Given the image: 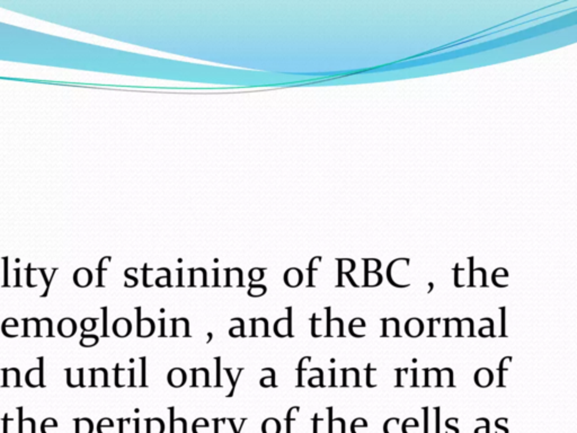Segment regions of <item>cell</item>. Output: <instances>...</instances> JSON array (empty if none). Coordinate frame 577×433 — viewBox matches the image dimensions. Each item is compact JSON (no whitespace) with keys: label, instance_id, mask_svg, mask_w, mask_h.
<instances>
[{"label":"cell","instance_id":"obj_1","mask_svg":"<svg viewBox=\"0 0 577 433\" xmlns=\"http://www.w3.org/2000/svg\"><path fill=\"white\" fill-rule=\"evenodd\" d=\"M326 334L325 337H344V322L341 318H330V307H326Z\"/></svg>","mask_w":577,"mask_h":433},{"label":"cell","instance_id":"obj_2","mask_svg":"<svg viewBox=\"0 0 577 433\" xmlns=\"http://www.w3.org/2000/svg\"><path fill=\"white\" fill-rule=\"evenodd\" d=\"M44 358H39L40 366L36 368H32L28 370L25 375V382L28 387L36 388V387H44L43 379H44Z\"/></svg>","mask_w":577,"mask_h":433},{"label":"cell","instance_id":"obj_3","mask_svg":"<svg viewBox=\"0 0 577 433\" xmlns=\"http://www.w3.org/2000/svg\"><path fill=\"white\" fill-rule=\"evenodd\" d=\"M274 333L278 337H292V308H288V316L278 318L274 323Z\"/></svg>","mask_w":577,"mask_h":433},{"label":"cell","instance_id":"obj_4","mask_svg":"<svg viewBox=\"0 0 577 433\" xmlns=\"http://www.w3.org/2000/svg\"><path fill=\"white\" fill-rule=\"evenodd\" d=\"M133 369H121L118 365L115 367V386L130 387L133 386Z\"/></svg>","mask_w":577,"mask_h":433},{"label":"cell","instance_id":"obj_5","mask_svg":"<svg viewBox=\"0 0 577 433\" xmlns=\"http://www.w3.org/2000/svg\"><path fill=\"white\" fill-rule=\"evenodd\" d=\"M136 310H138V337H151V335L155 333L156 330L155 323H153L152 319L149 317L140 318L141 309L138 308Z\"/></svg>","mask_w":577,"mask_h":433},{"label":"cell","instance_id":"obj_6","mask_svg":"<svg viewBox=\"0 0 577 433\" xmlns=\"http://www.w3.org/2000/svg\"><path fill=\"white\" fill-rule=\"evenodd\" d=\"M3 384L2 387H21V372L17 368L2 369Z\"/></svg>","mask_w":577,"mask_h":433},{"label":"cell","instance_id":"obj_7","mask_svg":"<svg viewBox=\"0 0 577 433\" xmlns=\"http://www.w3.org/2000/svg\"><path fill=\"white\" fill-rule=\"evenodd\" d=\"M112 330H113V333H114L115 337H129V335H130L131 331H132V324L128 318L121 317V318L116 319V321L113 323Z\"/></svg>","mask_w":577,"mask_h":433},{"label":"cell","instance_id":"obj_8","mask_svg":"<svg viewBox=\"0 0 577 433\" xmlns=\"http://www.w3.org/2000/svg\"><path fill=\"white\" fill-rule=\"evenodd\" d=\"M494 382V374L493 371L488 368H482L478 369L475 374V384L480 388H487L489 387Z\"/></svg>","mask_w":577,"mask_h":433},{"label":"cell","instance_id":"obj_9","mask_svg":"<svg viewBox=\"0 0 577 433\" xmlns=\"http://www.w3.org/2000/svg\"><path fill=\"white\" fill-rule=\"evenodd\" d=\"M424 323L419 318H410L405 324V332L409 337H418L424 333Z\"/></svg>","mask_w":577,"mask_h":433},{"label":"cell","instance_id":"obj_10","mask_svg":"<svg viewBox=\"0 0 577 433\" xmlns=\"http://www.w3.org/2000/svg\"><path fill=\"white\" fill-rule=\"evenodd\" d=\"M77 332V324L75 319L70 317H66L61 319L58 324V333L61 335L62 337H74Z\"/></svg>","mask_w":577,"mask_h":433},{"label":"cell","instance_id":"obj_11","mask_svg":"<svg viewBox=\"0 0 577 433\" xmlns=\"http://www.w3.org/2000/svg\"><path fill=\"white\" fill-rule=\"evenodd\" d=\"M284 283L290 288H297L299 287L302 281H304V274L301 271L297 268L289 269L284 273Z\"/></svg>","mask_w":577,"mask_h":433},{"label":"cell","instance_id":"obj_12","mask_svg":"<svg viewBox=\"0 0 577 433\" xmlns=\"http://www.w3.org/2000/svg\"><path fill=\"white\" fill-rule=\"evenodd\" d=\"M168 384L174 388H179L186 383V374L181 368H174L168 372Z\"/></svg>","mask_w":577,"mask_h":433},{"label":"cell","instance_id":"obj_13","mask_svg":"<svg viewBox=\"0 0 577 433\" xmlns=\"http://www.w3.org/2000/svg\"><path fill=\"white\" fill-rule=\"evenodd\" d=\"M108 386V372L105 368L91 369V384L90 387H107Z\"/></svg>","mask_w":577,"mask_h":433},{"label":"cell","instance_id":"obj_14","mask_svg":"<svg viewBox=\"0 0 577 433\" xmlns=\"http://www.w3.org/2000/svg\"><path fill=\"white\" fill-rule=\"evenodd\" d=\"M74 282L79 288H87L92 282V274L86 268L78 269L74 274Z\"/></svg>","mask_w":577,"mask_h":433},{"label":"cell","instance_id":"obj_15","mask_svg":"<svg viewBox=\"0 0 577 433\" xmlns=\"http://www.w3.org/2000/svg\"><path fill=\"white\" fill-rule=\"evenodd\" d=\"M253 332L252 337H268V322L266 318H253Z\"/></svg>","mask_w":577,"mask_h":433},{"label":"cell","instance_id":"obj_16","mask_svg":"<svg viewBox=\"0 0 577 433\" xmlns=\"http://www.w3.org/2000/svg\"><path fill=\"white\" fill-rule=\"evenodd\" d=\"M67 371V384L71 388L84 387V369L72 370L70 368Z\"/></svg>","mask_w":577,"mask_h":433},{"label":"cell","instance_id":"obj_17","mask_svg":"<svg viewBox=\"0 0 577 433\" xmlns=\"http://www.w3.org/2000/svg\"><path fill=\"white\" fill-rule=\"evenodd\" d=\"M172 324H173V331H172V335L173 337H188V321L186 318H173L172 319Z\"/></svg>","mask_w":577,"mask_h":433},{"label":"cell","instance_id":"obj_18","mask_svg":"<svg viewBox=\"0 0 577 433\" xmlns=\"http://www.w3.org/2000/svg\"><path fill=\"white\" fill-rule=\"evenodd\" d=\"M24 334L23 337H39V323L40 319L32 317V318H24Z\"/></svg>","mask_w":577,"mask_h":433},{"label":"cell","instance_id":"obj_19","mask_svg":"<svg viewBox=\"0 0 577 433\" xmlns=\"http://www.w3.org/2000/svg\"><path fill=\"white\" fill-rule=\"evenodd\" d=\"M194 387H208L209 386V371L205 368L193 370V383Z\"/></svg>","mask_w":577,"mask_h":433},{"label":"cell","instance_id":"obj_20","mask_svg":"<svg viewBox=\"0 0 577 433\" xmlns=\"http://www.w3.org/2000/svg\"><path fill=\"white\" fill-rule=\"evenodd\" d=\"M227 283L225 287H231V288H239L243 287V272L240 269H232L228 270L227 272Z\"/></svg>","mask_w":577,"mask_h":433},{"label":"cell","instance_id":"obj_21","mask_svg":"<svg viewBox=\"0 0 577 433\" xmlns=\"http://www.w3.org/2000/svg\"><path fill=\"white\" fill-rule=\"evenodd\" d=\"M189 286L196 287V288L207 286V272H205L204 269L192 270L191 283H189Z\"/></svg>","mask_w":577,"mask_h":433},{"label":"cell","instance_id":"obj_22","mask_svg":"<svg viewBox=\"0 0 577 433\" xmlns=\"http://www.w3.org/2000/svg\"><path fill=\"white\" fill-rule=\"evenodd\" d=\"M53 325H52V321L50 318H42L40 319L39 323V337H53Z\"/></svg>","mask_w":577,"mask_h":433},{"label":"cell","instance_id":"obj_23","mask_svg":"<svg viewBox=\"0 0 577 433\" xmlns=\"http://www.w3.org/2000/svg\"><path fill=\"white\" fill-rule=\"evenodd\" d=\"M512 360H513V358L512 357H505L501 360V363H499V367H498V376H499L498 387H505L506 386L505 383H504V372L508 371V366H510Z\"/></svg>","mask_w":577,"mask_h":433},{"label":"cell","instance_id":"obj_24","mask_svg":"<svg viewBox=\"0 0 577 433\" xmlns=\"http://www.w3.org/2000/svg\"><path fill=\"white\" fill-rule=\"evenodd\" d=\"M99 337L95 334H82V338H80V345L84 347H91L95 346L98 343Z\"/></svg>","mask_w":577,"mask_h":433},{"label":"cell","instance_id":"obj_25","mask_svg":"<svg viewBox=\"0 0 577 433\" xmlns=\"http://www.w3.org/2000/svg\"><path fill=\"white\" fill-rule=\"evenodd\" d=\"M280 423L275 419H267L263 424L264 433H278L280 432Z\"/></svg>","mask_w":577,"mask_h":433},{"label":"cell","instance_id":"obj_26","mask_svg":"<svg viewBox=\"0 0 577 433\" xmlns=\"http://www.w3.org/2000/svg\"><path fill=\"white\" fill-rule=\"evenodd\" d=\"M266 370L268 371L269 376H265V377L261 379V386L264 388L274 387L275 386V371L272 368H266Z\"/></svg>","mask_w":577,"mask_h":433},{"label":"cell","instance_id":"obj_27","mask_svg":"<svg viewBox=\"0 0 577 433\" xmlns=\"http://www.w3.org/2000/svg\"><path fill=\"white\" fill-rule=\"evenodd\" d=\"M267 291V288L263 285H251L248 289V296L253 298H258L264 296Z\"/></svg>","mask_w":577,"mask_h":433},{"label":"cell","instance_id":"obj_28","mask_svg":"<svg viewBox=\"0 0 577 433\" xmlns=\"http://www.w3.org/2000/svg\"><path fill=\"white\" fill-rule=\"evenodd\" d=\"M238 319V324L239 325L237 326H233L231 329L229 330V335L232 337H245V331H244V321L241 318H237Z\"/></svg>","mask_w":577,"mask_h":433},{"label":"cell","instance_id":"obj_29","mask_svg":"<svg viewBox=\"0 0 577 433\" xmlns=\"http://www.w3.org/2000/svg\"><path fill=\"white\" fill-rule=\"evenodd\" d=\"M96 321H97V318H91V317H87V318L83 319L82 323H80L83 333H87V332L94 331L96 329Z\"/></svg>","mask_w":577,"mask_h":433},{"label":"cell","instance_id":"obj_30","mask_svg":"<svg viewBox=\"0 0 577 433\" xmlns=\"http://www.w3.org/2000/svg\"><path fill=\"white\" fill-rule=\"evenodd\" d=\"M264 278V270L254 268L249 271V279L252 282H260Z\"/></svg>","mask_w":577,"mask_h":433},{"label":"cell","instance_id":"obj_31","mask_svg":"<svg viewBox=\"0 0 577 433\" xmlns=\"http://www.w3.org/2000/svg\"><path fill=\"white\" fill-rule=\"evenodd\" d=\"M149 423H150V433H161L163 432V430H164L163 421H160L158 419H153Z\"/></svg>","mask_w":577,"mask_h":433},{"label":"cell","instance_id":"obj_32","mask_svg":"<svg viewBox=\"0 0 577 433\" xmlns=\"http://www.w3.org/2000/svg\"><path fill=\"white\" fill-rule=\"evenodd\" d=\"M501 310V337H506V307H501L499 308Z\"/></svg>","mask_w":577,"mask_h":433},{"label":"cell","instance_id":"obj_33","mask_svg":"<svg viewBox=\"0 0 577 433\" xmlns=\"http://www.w3.org/2000/svg\"><path fill=\"white\" fill-rule=\"evenodd\" d=\"M308 385L312 388L324 387V375H319L318 377H311L308 380Z\"/></svg>","mask_w":577,"mask_h":433},{"label":"cell","instance_id":"obj_34","mask_svg":"<svg viewBox=\"0 0 577 433\" xmlns=\"http://www.w3.org/2000/svg\"><path fill=\"white\" fill-rule=\"evenodd\" d=\"M19 326L21 325H17V326H14V327H8V329H1V332H2V334L7 337H16L19 335Z\"/></svg>","mask_w":577,"mask_h":433},{"label":"cell","instance_id":"obj_35","mask_svg":"<svg viewBox=\"0 0 577 433\" xmlns=\"http://www.w3.org/2000/svg\"><path fill=\"white\" fill-rule=\"evenodd\" d=\"M355 327H362V329H365L366 325H365V322L363 321L362 318H354L352 321L350 322V325H349V332L351 333Z\"/></svg>","mask_w":577,"mask_h":433},{"label":"cell","instance_id":"obj_36","mask_svg":"<svg viewBox=\"0 0 577 433\" xmlns=\"http://www.w3.org/2000/svg\"><path fill=\"white\" fill-rule=\"evenodd\" d=\"M169 285H171V277H169V274L156 279V286L159 287V288H165V287H167Z\"/></svg>","mask_w":577,"mask_h":433},{"label":"cell","instance_id":"obj_37","mask_svg":"<svg viewBox=\"0 0 577 433\" xmlns=\"http://www.w3.org/2000/svg\"><path fill=\"white\" fill-rule=\"evenodd\" d=\"M40 271H41V273H42V275H43V279H44V283H45V291H44V293H42V296H41L42 298H44V297H46V296H47V293H49L50 285H51L52 278H53V277H51L50 279H47V277H46V273H45V270L41 269V270H40Z\"/></svg>","mask_w":577,"mask_h":433},{"label":"cell","instance_id":"obj_38","mask_svg":"<svg viewBox=\"0 0 577 433\" xmlns=\"http://www.w3.org/2000/svg\"><path fill=\"white\" fill-rule=\"evenodd\" d=\"M376 370H377V369H372V367H371L370 363H369V365L366 366V368H365V372H366V379H365V380H366V386L370 387V388H374V387H377V385H372V384H371V372H372V371H376Z\"/></svg>","mask_w":577,"mask_h":433},{"label":"cell","instance_id":"obj_39","mask_svg":"<svg viewBox=\"0 0 577 433\" xmlns=\"http://www.w3.org/2000/svg\"><path fill=\"white\" fill-rule=\"evenodd\" d=\"M80 427V433H89V431H91V422L87 420H84L83 422H80L79 424Z\"/></svg>","mask_w":577,"mask_h":433},{"label":"cell","instance_id":"obj_40","mask_svg":"<svg viewBox=\"0 0 577 433\" xmlns=\"http://www.w3.org/2000/svg\"><path fill=\"white\" fill-rule=\"evenodd\" d=\"M126 277L128 278V281L126 282V285L124 286H126L127 288H133V287H135L136 285H138V279H136L135 277H132L131 274H129L127 272H126Z\"/></svg>","mask_w":577,"mask_h":433},{"label":"cell","instance_id":"obj_41","mask_svg":"<svg viewBox=\"0 0 577 433\" xmlns=\"http://www.w3.org/2000/svg\"><path fill=\"white\" fill-rule=\"evenodd\" d=\"M19 325V323L17 319L15 318H7L3 321L2 325H1V329H8V327H14V326H17Z\"/></svg>","mask_w":577,"mask_h":433},{"label":"cell","instance_id":"obj_42","mask_svg":"<svg viewBox=\"0 0 577 433\" xmlns=\"http://www.w3.org/2000/svg\"><path fill=\"white\" fill-rule=\"evenodd\" d=\"M103 311V337H107V308L106 307H103L102 308Z\"/></svg>","mask_w":577,"mask_h":433},{"label":"cell","instance_id":"obj_43","mask_svg":"<svg viewBox=\"0 0 577 433\" xmlns=\"http://www.w3.org/2000/svg\"><path fill=\"white\" fill-rule=\"evenodd\" d=\"M461 321H462V323H468V324H469V334H468V335H469L470 337H474L475 334H474V321H473V319L469 318V317H466V318L461 319Z\"/></svg>","mask_w":577,"mask_h":433},{"label":"cell","instance_id":"obj_44","mask_svg":"<svg viewBox=\"0 0 577 433\" xmlns=\"http://www.w3.org/2000/svg\"><path fill=\"white\" fill-rule=\"evenodd\" d=\"M454 271H455V274H454V286L457 287V288H465L466 286L465 285H461V283L459 282V271H460L459 270V264L455 265Z\"/></svg>","mask_w":577,"mask_h":433},{"label":"cell","instance_id":"obj_45","mask_svg":"<svg viewBox=\"0 0 577 433\" xmlns=\"http://www.w3.org/2000/svg\"><path fill=\"white\" fill-rule=\"evenodd\" d=\"M381 322H382V334H381V337H388V318H382Z\"/></svg>","mask_w":577,"mask_h":433},{"label":"cell","instance_id":"obj_46","mask_svg":"<svg viewBox=\"0 0 577 433\" xmlns=\"http://www.w3.org/2000/svg\"><path fill=\"white\" fill-rule=\"evenodd\" d=\"M429 323H430V334H429V337H437V334H435V332H434L435 319L434 318H429Z\"/></svg>","mask_w":577,"mask_h":433},{"label":"cell","instance_id":"obj_47","mask_svg":"<svg viewBox=\"0 0 577 433\" xmlns=\"http://www.w3.org/2000/svg\"><path fill=\"white\" fill-rule=\"evenodd\" d=\"M225 370H227V374H228V376H229V378H230V382H231V384H232V389H235V386H236V383H237V380H238V378H239V375H238V376H236V377H233V376H232V374H231V370H230V369H225Z\"/></svg>","mask_w":577,"mask_h":433},{"label":"cell","instance_id":"obj_48","mask_svg":"<svg viewBox=\"0 0 577 433\" xmlns=\"http://www.w3.org/2000/svg\"><path fill=\"white\" fill-rule=\"evenodd\" d=\"M401 372H402V369H400V368H397V369H396V374H397V383H396V386L397 387H401L402 386V384H401Z\"/></svg>","mask_w":577,"mask_h":433},{"label":"cell","instance_id":"obj_49","mask_svg":"<svg viewBox=\"0 0 577 433\" xmlns=\"http://www.w3.org/2000/svg\"><path fill=\"white\" fill-rule=\"evenodd\" d=\"M395 323V337H400V332H399V321L397 318L394 317Z\"/></svg>","mask_w":577,"mask_h":433},{"label":"cell","instance_id":"obj_50","mask_svg":"<svg viewBox=\"0 0 577 433\" xmlns=\"http://www.w3.org/2000/svg\"><path fill=\"white\" fill-rule=\"evenodd\" d=\"M411 372H413V383H411V387H417L418 384H417V369L416 368L411 369Z\"/></svg>","mask_w":577,"mask_h":433},{"label":"cell","instance_id":"obj_51","mask_svg":"<svg viewBox=\"0 0 577 433\" xmlns=\"http://www.w3.org/2000/svg\"><path fill=\"white\" fill-rule=\"evenodd\" d=\"M330 374H332V384H330V386L336 387V371H335V369H330Z\"/></svg>","mask_w":577,"mask_h":433},{"label":"cell","instance_id":"obj_52","mask_svg":"<svg viewBox=\"0 0 577 433\" xmlns=\"http://www.w3.org/2000/svg\"><path fill=\"white\" fill-rule=\"evenodd\" d=\"M345 274H346V277H348V279H349V281H350V283H351V285H352V286H353V287H354V288H358V286H357V285H356V283H355V282H354V280H353V278H352V277H351V273H345Z\"/></svg>","mask_w":577,"mask_h":433},{"label":"cell","instance_id":"obj_53","mask_svg":"<svg viewBox=\"0 0 577 433\" xmlns=\"http://www.w3.org/2000/svg\"><path fill=\"white\" fill-rule=\"evenodd\" d=\"M423 371H424V376H425L424 387H429V385H427V376H429V368H425V369H423Z\"/></svg>","mask_w":577,"mask_h":433},{"label":"cell","instance_id":"obj_54","mask_svg":"<svg viewBox=\"0 0 577 433\" xmlns=\"http://www.w3.org/2000/svg\"><path fill=\"white\" fill-rule=\"evenodd\" d=\"M144 369H146V363H144V358H143L142 359V370H143L142 371L143 372V375H142V385L143 386H144V380H146V379H144Z\"/></svg>","mask_w":577,"mask_h":433},{"label":"cell","instance_id":"obj_55","mask_svg":"<svg viewBox=\"0 0 577 433\" xmlns=\"http://www.w3.org/2000/svg\"><path fill=\"white\" fill-rule=\"evenodd\" d=\"M429 287H430V289H429V291H427V292L431 293V292H432V290L434 289V285H433V283H432V282H430V283H429Z\"/></svg>","mask_w":577,"mask_h":433}]
</instances>
